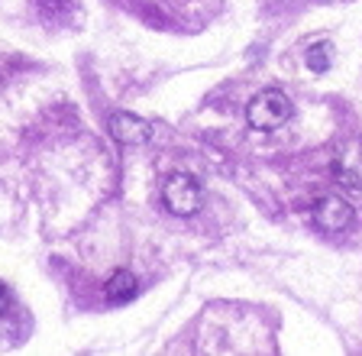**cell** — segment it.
<instances>
[{
    "label": "cell",
    "mask_w": 362,
    "mask_h": 356,
    "mask_svg": "<svg viewBox=\"0 0 362 356\" xmlns=\"http://www.w3.org/2000/svg\"><path fill=\"white\" fill-rule=\"evenodd\" d=\"M308 65L314 71H327L330 69V46H327V42H320V46H314L308 52Z\"/></svg>",
    "instance_id": "7"
},
{
    "label": "cell",
    "mask_w": 362,
    "mask_h": 356,
    "mask_svg": "<svg viewBox=\"0 0 362 356\" xmlns=\"http://www.w3.org/2000/svg\"><path fill=\"white\" fill-rule=\"evenodd\" d=\"M110 133L123 146H146L152 139V123L136 114H127V110H117L110 117Z\"/></svg>",
    "instance_id": "4"
},
{
    "label": "cell",
    "mask_w": 362,
    "mask_h": 356,
    "mask_svg": "<svg viewBox=\"0 0 362 356\" xmlns=\"http://www.w3.org/2000/svg\"><path fill=\"white\" fill-rule=\"evenodd\" d=\"M162 201H165V207L172 214H178V217H191V214L201 211L204 195H201V185H197L191 175L178 172L165 182V188H162Z\"/></svg>",
    "instance_id": "2"
},
{
    "label": "cell",
    "mask_w": 362,
    "mask_h": 356,
    "mask_svg": "<svg viewBox=\"0 0 362 356\" xmlns=\"http://www.w3.org/2000/svg\"><path fill=\"white\" fill-rule=\"evenodd\" d=\"M7 308H10V295H7V288L0 285V318L7 314Z\"/></svg>",
    "instance_id": "9"
},
{
    "label": "cell",
    "mask_w": 362,
    "mask_h": 356,
    "mask_svg": "<svg viewBox=\"0 0 362 356\" xmlns=\"http://www.w3.org/2000/svg\"><path fill=\"white\" fill-rule=\"evenodd\" d=\"M333 175H337V182H343L346 188L353 191H362V143H346L343 149L337 152V159H333Z\"/></svg>",
    "instance_id": "5"
},
{
    "label": "cell",
    "mask_w": 362,
    "mask_h": 356,
    "mask_svg": "<svg viewBox=\"0 0 362 356\" xmlns=\"http://www.w3.org/2000/svg\"><path fill=\"white\" fill-rule=\"evenodd\" d=\"M39 10H42L45 16H62V13H71V7H75V0H36Z\"/></svg>",
    "instance_id": "8"
},
{
    "label": "cell",
    "mask_w": 362,
    "mask_h": 356,
    "mask_svg": "<svg viewBox=\"0 0 362 356\" xmlns=\"http://www.w3.org/2000/svg\"><path fill=\"white\" fill-rule=\"evenodd\" d=\"M133 292H136V279H133V272L129 269H117V272L107 279V285H104V295L110 298V302H129L133 298Z\"/></svg>",
    "instance_id": "6"
},
{
    "label": "cell",
    "mask_w": 362,
    "mask_h": 356,
    "mask_svg": "<svg viewBox=\"0 0 362 356\" xmlns=\"http://www.w3.org/2000/svg\"><path fill=\"white\" fill-rule=\"evenodd\" d=\"M246 120L256 130H279L285 120H291V101L281 91H262L249 101Z\"/></svg>",
    "instance_id": "1"
},
{
    "label": "cell",
    "mask_w": 362,
    "mask_h": 356,
    "mask_svg": "<svg viewBox=\"0 0 362 356\" xmlns=\"http://www.w3.org/2000/svg\"><path fill=\"white\" fill-rule=\"evenodd\" d=\"M314 220L324 230H346L356 220V211L346 197L337 195H320V201L314 205Z\"/></svg>",
    "instance_id": "3"
}]
</instances>
